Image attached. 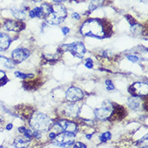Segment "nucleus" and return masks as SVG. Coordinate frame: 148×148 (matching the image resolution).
I'll list each match as a JSON object with an SVG mask.
<instances>
[{
	"label": "nucleus",
	"instance_id": "nucleus-1",
	"mask_svg": "<svg viewBox=\"0 0 148 148\" xmlns=\"http://www.w3.org/2000/svg\"><path fill=\"white\" fill-rule=\"evenodd\" d=\"M108 24L99 19H89L81 26L80 33L84 36L102 39L112 34V26L108 28Z\"/></svg>",
	"mask_w": 148,
	"mask_h": 148
},
{
	"label": "nucleus",
	"instance_id": "nucleus-2",
	"mask_svg": "<svg viewBox=\"0 0 148 148\" xmlns=\"http://www.w3.org/2000/svg\"><path fill=\"white\" fill-rule=\"evenodd\" d=\"M53 124V121L46 114L42 112H34L29 121L30 126L39 132H47L52 127Z\"/></svg>",
	"mask_w": 148,
	"mask_h": 148
},
{
	"label": "nucleus",
	"instance_id": "nucleus-3",
	"mask_svg": "<svg viewBox=\"0 0 148 148\" xmlns=\"http://www.w3.org/2000/svg\"><path fill=\"white\" fill-rule=\"evenodd\" d=\"M67 16L66 9L62 4L52 5V12L45 17L47 24L50 25H58L61 24Z\"/></svg>",
	"mask_w": 148,
	"mask_h": 148
},
{
	"label": "nucleus",
	"instance_id": "nucleus-4",
	"mask_svg": "<svg viewBox=\"0 0 148 148\" xmlns=\"http://www.w3.org/2000/svg\"><path fill=\"white\" fill-rule=\"evenodd\" d=\"M61 50L62 52L68 51L73 56L79 58H83L86 53V49H85L84 45L80 41H76L71 44L62 45L61 46Z\"/></svg>",
	"mask_w": 148,
	"mask_h": 148
},
{
	"label": "nucleus",
	"instance_id": "nucleus-5",
	"mask_svg": "<svg viewBox=\"0 0 148 148\" xmlns=\"http://www.w3.org/2000/svg\"><path fill=\"white\" fill-rule=\"evenodd\" d=\"M113 104L108 100L104 101L100 107L94 109V114L97 119L101 121L107 120L112 115L113 110Z\"/></svg>",
	"mask_w": 148,
	"mask_h": 148
},
{
	"label": "nucleus",
	"instance_id": "nucleus-6",
	"mask_svg": "<svg viewBox=\"0 0 148 148\" xmlns=\"http://www.w3.org/2000/svg\"><path fill=\"white\" fill-rule=\"evenodd\" d=\"M53 144L59 147H67L75 143V135L72 133L63 132L58 134L56 138L53 139Z\"/></svg>",
	"mask_w": 148,
	"mask_h": 148
},
{
	"label": "nucleus",
	"instance_id": "nucleus-7",
	"mask_svg": "<svg viewBox=\"0 0 148 148\" xmlns=\"http://www.w3.org/2000/svg\"><path fill=\"white\" fill-rule=\"evenodd\" d=\"M30 55V51L28 49L18 48L14 49L12 52V61L15 63H20L25 59H27Z\"/></svg>",
	"mask_w": 148,
	"mask_h": 148
},
{
	"label": "nucleus",
	"instance_id": "nucleus-8",
	"mask_svg": "<svg viewBox=\"0 0 148 148\" xmlns=\"http://www.w3.org/2000/svg\"><path fill=\"white\" fill-rule=\"evenodd\" d=\"M83 91L76 87H71L66 92V98L70 102H76L84 98Z\"/></svg>",
	"mask_w": 148,
	"mask_h": 148
},
{
	"label": "nucleus",
	"instance_id": "nucleus-9",
	"mask_svg": "<svg viewBox=\"0 0 148 148\" xmlns=\"http://www.w3.org/2000/svg\"><path fill=\"white\" fill-rule=\"evenodd\" d=\"M55 125H57V127H59L61 130L64 131V132L68 133H75L77 131V125L73 121L68 120H58L55 123Z\"/></svg>",
	"mask_w": 148,
	"mask_h": 148
},
{
	"label": "nucleus",
	"instance_id": "nucleus-10",
	"mask_svg": "<svg viewBox=\"0 0 148 148\" xmlns=\"http://www.w3.org/2000/svg\"><path fill=\"white\" fill-rule=\"evenodd\" d=\"M129 92L132 93V95L137 96H147V84L141 83V82L134 83L130 88Z\"/></svg>",
	"mask_w": 148,
	"mask_h": 148
},
{
	"label": "nucleus",
	"instance_id": "nucleus-11",
	"mask_svg": "<svg viewBox=\"0 0 148 148\" xmlns=\"http://www.w3.org/2000/svg\"><path fill=\"white\" fill-rule=\"evenodd\" d=\"M4 28L8 31L12 32H20L25 28V25L23 22H19L16 20H8L4 23Z\"/></svg>",
	"mask_w": 148,
	"mask_h": 148
},
{
	"label": "nucleus",
	"instance_id": "nucleus-12",
	"mask_svg": "<svg viewBox=\"0 0 148 148\" xmlns=\"http://www.w3.org/2000/svg\"><path fill=\"white\" fill-rule=\"evenodd\" d=\"M80 112V108L75 104H70L66 105L64 108V114L68 117L75 118L79 116Z\"/></svg>",
	"mask_w": 148,
	"mask_h": 148
},
{
	"label": "nucleus",
	"instance_id": "nucleus-13",
	"mask_svg": "<svg viewBox=\"0 0 148 148\" xmlns=\"http://www.w3.org/2000/svg\"><path fill=\"white\" fill-rule=\"evenodd\" d=\"M12 43V39L9 35L3 33V32H0V51H5L7 50Z\"/></svg>",
	"mask_w": 148,
	"mask_h": 148
},
{
	"label": "nucleus",
	"instance_id": "nucleus-14",
	"mask_svg": "<svg viewBox=\"0 0 148 148\" xmlns=\"http://www.w3.org/2000/svg\"><path fill=\"white\" fill-rule=\"evenodd\" d=\"M128 106L131 108L133 110H140L143 107V102L141 100L140 96H132L128 99Z\"/></svg>",
	"mask_w": 148,
	"mask_h": 148
},
{
	"label": "nucleus",
	"instance_id": "nucleus-15",
	"mask_svg": "<svg viewBox=\"0 0 148 148\" xmlns=\"http://www.w3.org/2000/svg\"><path fill=\"white\" fill-rule=\"evenodd\" d=\"M125 115H126L125 109L122 106H117V107H113L112 115L110 116V117L115 120H120L121 118L125 117Z\"/></svg>",
	"mask_w": 148,
	"mask_h": 148
},
{
	"label": "nucleus",
	"instance_id": "nucleus-16",
	"mask_svg": "<svg viewBox=\"0 0 148 148\" xmlns=\"http://www.w3.org/2000/svg\"><path fill=\"white\" fill-rule=\"evenodd\" d=\"M29 143H30V139L24 136L17 137L13 143V147H28Z\"/></svg>",
	"mask_w": 148,
	"mask_h": 148
},
{
	"label": "nucleus",
	"instance_id": "nucleus-17",
	"mask_svg": "<svg viewBox=\"0 0 148 148\" xmlns=\"http://www.w3.org/2000/svg\"><path fill=\"white\" fill-rule=\"evenodd\" d=\"M11 12H12V15L14 16V17H16L17 20H23L26 18V14L25 12L21 10V9H18L16 7H12L11 8Z\"/></svg>",
	"mask_w": 148,
	"mask_h": 148
},
{
	"label": "nucleus",
	"instance_id": "nucleus-18",
	"mask_svg": "<svg viewBox=\"0 0 148 148\" xmlns=\"http://www.w3.org/2000/svg\"><path fill=\"white\" fill-rule=\"evenodd\" d=\"M0 64L8 69H13L15 67V62L3 56H0Z\"/></svg>",
	"mask_w": 148,
	"mask_h": 148
},
{
	"label": "nucleus",
	"instance_id": "nucleus-19",
	"mask_svg": "<svg viewBox=\"0 0 148 148\" xmlns=\"http://www.w3.org/2000/svg\"><path fill=\"white\" fill-rule=\"evenodd\" d=\"M40 8L41 9V11H42L43 16H45V17L48 16L52 12V6L47 3H45L42 4Z\"/></svg>",
	"mask_w": 148,
	"mask_h": 148
},
{
	"label": "nucleus",
	"instance_id": "nucleus-20",
	"mask_svg": "<svg viewBox=\"0 0 148 148\" xmlns=\"http://www.w3.org/2000/svg\"><path fill=\"white\" fill-rule=\"evenodd\" d=\"M29 16L31 18H35V17H42L43 14H42V11L40 8H35L34 9L31 10L29 12Z\"/></svg>",
	"mask_w": 148,
	"mask_h": 148
},
{
	"label": "nucleus",
	"instance_id": "nucleus-21",
	"mask_svg": "<svg viewBox=\"0 0 148 148\" xmlns=\"http://www.w3.org/2000/svg\"><path fill=\"white\" fill-rule=\"evenodd\" d=\"M15 75L21 79H31V78L34 77L33 74H24V73L20 72V71H16Z\"/></svg>",
	"mask_w": 148,
	"mask_h": 148
},
{
	"label": "nucleus",
	"instance_id": "nucleus-22",
	"mask_svg": "<svg viewBox=\"0 0 148 148\" xmlns=\"http://www.w3.org/2000/svg\"><path fill=\"white\" fill-rule=\"evenodd\" d=\"M102 3H103V0H92L89 5V10H91V11L95 10L96 8L100 7Z\"/></svg>",
	"mask_w": 148,
	"mask_h": 148
},
{
	"label": "nucleus",
	"instance_id": "nucleus-23",
	"mask_svg": "<svg viewBox=\"0 0 148 148\" xmlns=\"http://www.w3.org/2000/svg\"><path fill=\"white\" fill-rule=\"evenodd\" d=\"M112 138V134L110 132H105L101 134L100 135V142L102 143H106L107 141H108L109 139H111Z\"/></svg>",
	"mask_w": 148,
	"mask_h": 148
},
{
	"label": "nucleus",
	"instance_id": "nucleus-24",
	"mask_svg": "<svg viewBox=\"0 0 148 148\" xmlns=\"http://www.w3.org/2000/svg\"><path fill=\"white\" fill-rule=\"evenodd\" d=\"M105 84H106V86H107V88H107L108 90H109V91H112V90H113V89L115 88V87H114V85H113V84H112L111 80H106V81H105Z\"/></svg>",
	"mask_w": 148,
	"mask_h": 148
},
{
	"label": "nucleus",
	"instance_id": "nucleus-25",
	"mask_svg": "<svg viewBox=\"0 0 148 148\" xmlns=\"http://www.w3.org/2000/svg\"><path fill=\"white\" fill-rule=\"evenodd\" d=\"M84 65L86 67H88V69H92L93 67V63H92V58H87L85 60Z\"/></svg>",
	"mask_w": 148,
	"mask_h": 148
},
{
	"label": "nucleus",
	"instance_id": "nucleus-26",
	"mask_svg": "<svg viewBox=\"0 0 148 148\" xmlns=\"http://www.w3.org/2000/svg\"><path fill=\"white\" fill-rule=\"evenodd\" d=\"M4 79H8L7 77H6V74H5L4 71L0 70V86H2V85L4 84V83L3 82Z\"/></svg>",
	"mask_w": 148,
	"mask_h": 148
},
{
	"label": "nucleus",
	"instance_id": "nucleus-27",
	"mask_svg": "<svg viewBox=\"0 0 148 148\" xmlns=\"http://www.w3.org/2000/svg\"><path fill=\"white\" fill-rule=\"evenodd\" d=\"M127 58H128V60L130 61V62H138V60H139L138 57L135 56V55H128V56H127Z\"/></svg>",
	"mask_w": 148,
	"mask_h": 148
},
{
	"label": "nucleus",
	"instance_id": "nucleus-28",
	"mask_svg": "<svg viewBox=\"0 0 148 148\" xmlns=\"http://www.w3.org/2000/svg\"><path fill=\"white\" fill-rule=\"evenodd\" d=\"M24 136L30 139V138L32 137V132L30 130H28V129H27V130H25V132L24 133Z\"/></svg>",
	"mask_w": 148,
	"mask_h": 148
},
{
	"label": "nucleus",
	"instance_id": "nucleus-29",
	"mask_svg": "<svg viewBox=\"0 0 148 148\" xmlns=\"http://www.w3.org/2000/svg\"><path fill=\"white\" fill-rule=\"evenodd\" d=\"M125 19H127V20L129 21V23L131 24V25H133V24H136V21L134 20V19L133 18L132 16H125Z\"/></svg>",
	"mask_w": 148,
	"mask_h": 148
},
{
	"label": "nucleus",
	"instance_id": "nucleus-30",
	"mask_svg": "<svg viewBox=\"0 0 148 148\" xmlns=\"http://www.w3.org/2000/svg\"><path fill=\"white\" fill-rule=\"evenodd\" d=\"M32 136H34L36 138V139H40V138H41V134H40V133L39 131H36L35 130V132L32 133Z\"/></svg>",
	"mask_w": 148,
	"mask_h": 148
},
{
	"label": "nucleus",
	"instance_id": "nucleus-31",
	"mask_svg": "<svg viewBox=\"0 0 148 148\" xmlns=\"http://www.w3.org/2000/svg\"><path fill=\"white\" fill-rule=\"evenodd\" d=\"M74 147L75 148H79V147H83V148H86L87 146L82 143H77L75 144H74Z\"/></svg>",
	"mask_w": 148,
	"mask_h": 148
},
{
	"label": "nucleus",
	"instance_id": "nucleus-32",
	"mask_svg": "<svg viewBox=\"0 0 148 148\" xmlns=\"http://www.w3.org/2000/svg\"><path fill=\"white\" fill-rule=\"evenodd\" d=\"M62 32L63 33V35L66 36V35H67L70 32V28H67V27H63V28H62Z\"/></svg>",
	"mask_w": 148,
	"mask_h": 148
},
{
	"label": "nucleus",
	"instance_id": "nucleus-33",
	"mask_svg": "<svg viewBox=\"0 0 148 148\" xmlns=\"http://www.w3.org/2000/svg\"><path fill=\"white\" fill-rule=\"evenodd\" d=\"M56 136H57V134L54 132H51L49 134V138L50 139H52V140H53V139L56 138Z\"/></svg>",
	"mask_w": 148,
	"mask_h": 148
},
{
	"label": "nucleus",
	"instance_id": "nucleus-34",
	"mask_svg": "<svg viewBox=\"0 0 148 148\" xmlns=\"http://www.w3.org/2000/svg\"><path fill=\"white\" fill-rule=\"evenodd\" d=\"M72 18L73 19H75L77 20H80V16L78 14V13H73L72 14Z\"/></svg>",
	"mask_w": 148,
	"mask_h": 148
},
{
	"label": "nucleus",
	"instance_id": "nucleus-35",
	"mask_svg": "<svg viewBox=\"0 0 148 148\" xmlns=\"http://www.w3.org/2000/svg\"><path fill=\"white\" fill-rule=\"evenodd\" d=\"M27 129L25 128L24 126H20V127H19L18 128V130L20 131V133H21V134H24V132H25V130H26Z\"/></svg>",
	"mask_w": 148,
	"mask_h": 148
},
{
	"label": "nucleus",
	"instance_id": "nucleus-36",
	"mask_svg": "<svg viewBox=\"0 0 148 148\" xmlns=\"http://www.w3.org/2000/svg\"><path fill=\"white\" fill-rule=\"evenodd\" d=\"M12 128H13V125H12V123H11V124H8V125H7V127H6L7 130H11Z\"/></svg>",
	"mask_w": 148,
	"mask_h": 148
},
{
	"label": "nucleus",
	"instance_id": "nucleus-37",
	"mask_svg": "<svg viewBox=\"0 0 148 148\" xmlns=\"http://www.w3.org/2000/svg\"><path fill=\"white\" fill-rule=\"evenodd\" d=\"M53 2H55V3H62V2H64L66 0H53Z\"/></svg>",
	"mask_w": 148,
	"mask_h": 148
},
{
	"label": "nucleus",
	"instance_id": "nucleus-38",
	"mask_svg": "<svg viewBox=\"0 0 148 148\" xmlns=\"http://www.w3.org/2000/svg\"><path fill=\"white\" fill-rule=\"evenodd\" d=\"M92 134H87V135H86V138H87L88 139H91V138H92Z\"/></svg>",
	"mask_w": 148,
	"mask_h": 148
},
{
	"label": "nucleus",
	"instance_id": "nucleus-39",
	"mask_svg": "<svg viewBox=\"0 0 148 148\" xmlns=\"http://www.w3.org/2000/svg\"><path fill=\"white\" fill-rule=\"evenodd\" d=\"M33 2H40L41 0H32Z\"/></svg>",
	"mask_w": 148,
	"mask_h": 148
}]
</instances>
